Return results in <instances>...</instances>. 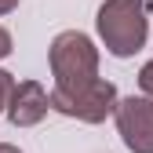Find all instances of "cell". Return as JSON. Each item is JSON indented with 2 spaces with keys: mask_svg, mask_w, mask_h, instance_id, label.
I'll return each mask as SVG.
<instances>
[{
  "mask_svg": "<svg viewBox=\"0 0 153 153\" xmlns=\"http://www.w3.org/2000/svg\"><path fill=\"white\" fill-rule=\"evenodd\" d=\"M99 29L113 55H131L146 40V18H142V0H109L99 11Z\"/></svg>",
  "mask_w": 153,
  "mask_h": 153,
  "instance_id": "obj_1",
  "label": "cell"
},
{
  "mask_svg": "<svg viewBox=\"0 0 153 153\" xmlns=\"http://www.w3.org/2000/svg\"><path fill=\"white\" fill-rule=\"evenodd\" d=\"M51 62L59 73V91H76L95 80V51L80 33H62L51 48Z\"/></svg>",
  "mask_w": 153,
  "mask_h": 153,
  "instance_id": "obj_2",
  "label": "cell"
},
{
  "mask_svg": "<svg viewBox=\"0 0 153 153\" xmlns=\"http://www.w3.org/2000/svg\"><path fill=\"white\" fill-rule=\"evenodd\" d=\"M55 106L62 113H76L84 120H102L106 113L113 109V84H102V80H91L88 88H76V91H55Z\"/></svg>",
  "mask_w": 153,
  "mask_h": 153,
  "instance_id": "obj_3",
  "label": "cell"
},
{
  "mask_svg": "<svg viewBox=\"0 0 153 153\" xmlns=\"http://www.w3.org/2000/svg\"><path fill=\"white\" fill-rule=\"evenodd\" d=\"M117 120H120V131H124V142L135 153H153V102L124 99L117 106Z\"/></svg>",
  "mask_w": 153,
  "mask_h": 153,
  "instance_id": "obj_4",
  "label": "cell"
},
{
  "mask_svg": "<svg viewBox=\"0 0 153 153\" xmlns=\"http://www.w3.org/2000/svg\"><path fill=\"white\" fill-rule=\"evenodd\" d=\"M44 109H48L44 91L36 88V84H22V88L15 91V99H11V120L15 124H33V120L44 117Z\"/></svg>",
  "mask_w": 153,
  "mask_h": 153,
  "instance_id": "obj_5",
  "label": "cell"
},
{
  "mask_svg": "<svg viewBox=\"0 0 153 153\" xmlns=\"http://www.w3.org/2000/svg\"><path fill=\"white\" fill-rule=\"evenodd\" d=\"M142 88H146V91L153 95V62H149V66L142 69Z\"/></svg>",
  "mask_w": 153,
  "mask_h": 153,
  "instance_id": "obj_6",
  "label": "cell"
},
{
  "mask_svg": "<svg viewBox=\"0 0 153 153\" xmlns=\"http://www.w3.org/2000/svg\"><path fill=\"white\" fill-rule=\"evenodd\" d=\"M7 51H11V36H7L4 29H0V59H4V55H7Z\"/></svg>",
  "mask_w": 153,
  "mask_h": 153,
  "instance_id": "obj_7",
  "label": "cell"
},
{
  "mask_svg": "<svg viewBox=\"0 0 153 153\" xmlns=\"http://www.w3.org/2000/svg\"><path fill=\"white\" fill-rule=\"evenodd\" d=\"M11 91V76L7 73H0V102H4V95Z\"/></svg>",
  "mask_w": 153,
  "mask_h": 153,
  "instance_id": "obj_8",
  "label": "cell"
},
{
  "mask_svg": "<svg viewBox=\"0 0 153 153\" xmlns=\"http://www.w3.org/2000/svg\"><path fill=\"white\" fill-rule=\"evenodd\" d=\"M15 4H18V0H0V15H4V11H11Z\"/></svg>",
  "mask_w": 153,
  "mask_h": 153,
  "instance_id": "obj_9",
  "label": "cell"
},
{
  "mask_svg": "<svg viewBox=\"0 0 153 153\" xmlns=\"http://www.w3.org/2000/svg\"><path fill=\"white\" fill-rule=\"evenodd\" d=\"M0 153H18V149H11V146H0Z\"/></svg>",
  "mask_w": 153,
  "mask_h": 153,
  "instance_id": "obj_10",
  "label": "cell"
}]
</instances>
